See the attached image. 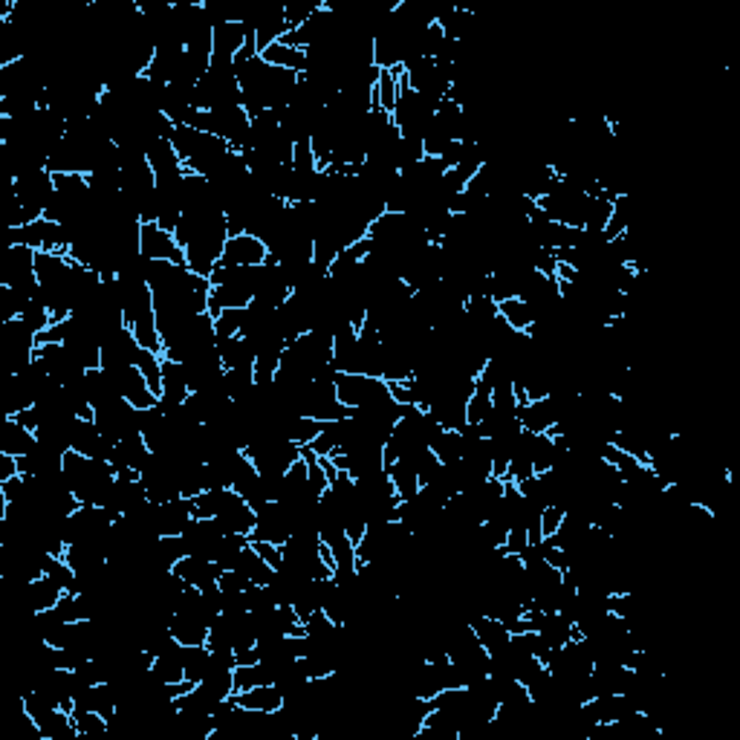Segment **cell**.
I'll list each match as a JSON object with an SVG mask.
<instances>
[{
    "instance_id": "6da1fadb",
    "label": "cell",
    "mask_w": 740,
    "mask_h": 740,
    "mask_svg": "<svg viewBox=\"0 0 740 740\" xmlns=\"http://www.w3.org/2000/svg\"><path fill=\"white\" fill-rule=\"evenodd\" d=\"M336 397L344 408H370V405L388 402L391 399V385L382 376H367V374H336Z\"/></svg>"
},
{
    "instance_id": "7a4b0ae2",
    "label": "cell",
    "mask_w": 740,
    "mask_h": 740,
    "mask_svg": "<svg viewBox=\"0 0 740 740\" xmlns=\"http://www.w3.org/2000/svg\"><path fill=\"white\" fill-rule=\"evenodd\" d=\"M12 194L23 203L27 212H32L35 217H44L46 206L53 203V197H55L53 171L41 168V171H29V174H21L15 182H12Z\"/></svg>"
},
{
    "instance_id": "3957f363",
    "label": "cell",
    "mask_w": 740,
    "mask_h": 740,
    "mask_svg": "<svg viewBox=\"0 0 740 740\" xmlns=\"http://www.w3.org/2000/svg\"><path fill=\"white\" fill-rule=\"evenodd\" d=\"M139 252L147 261H171L185 266V252L177 243L174 231L163 229L159 223H142L139 229Z\"/></svg>"
},
{
    "instance_id": "277c9868",
    "label": "cell",
    "mask_w": 740,
    "mask_h": 740,
    "mask_svg": "<svg viewBox=\"0 0 740 740\" xmlns=\"http://www.w3.org/2000/svg\"><path fill=\"white\" fill-rule=\"evenodd\" d=\"M266 261H269L266 240L249 231L231 234L223 246V255H220V264L223 266H264Z\"/></svg>"
},
{
    "instance_id": "5b68a950",
    "label": "cell",
    "mask_w": 740,
    "mask_h": 740,
    "mask_svg": "<svg viewBox=\"0 0 740 740\" xmlns=\"http://www.w3.org/2000/svg\"><path fill=\"white\" fill-rule=\"evenodd\" d=\"M194 512L189 498H177L168 503H154V526L159 538H180L191 526Z\"/></svg>"
},
{
    "instance_id": "8992f818",
    "label": "cell",
    "mask_w": 740,
    "mask_h": 740,
    "mask_svg": "<svg viewBox=\"0 0 740 740\" xmlns=\"http://www.w3.org/2000/svg\"><path fill=\"white\" fill-rule=\"evenodd\" d=\"M35 281V249L29 246H6L0 264V287H18Z\"/></svg>"
},
{
    "instance_id": "52a82bcc",
    "label": "cell",
    "mask_w": 740,
    "mask_h": 740,
    "mask_svg": "<svg viewBox=\"0 0 740 740\" xmlns=\"http://www.w3.org/2000/svg\"><path fill=\"white\" fill-rule=\"evenodd\" d=\"M249 41V35H246V27L243 21H226V23H217L214 27V55H212V64H231L234 67V58Z\"/></svg>"
},
{
    "instance_id": "ba28073f",
    "label": "cell",
    "mask_w": 740,
    "mask_h": 740,
    "mask_svg": "<svg viewBox=\"0 0 740 740\" xmlns=\"http://www.w3.org/2000/svg\"><path fill=\"white\" fill-rule=\"evenodd\" d=\"M177 578H182V584L189 587H206V584H214L220 573H223V567L212 559H203V555H182V559L171 567Z\"/></svg>"
},
{
    "instance_id": "9c48e42d",
    "label": "cell",
    "mask_w": 740,
    "mask_h": 740,
    "mask_svg": "<svg viewBox=\"0 0 740 740\" xmlns=\"http://www.w3.org/2000/svg\"><path fill=\"white\" fill-rule=\"evenodd\" d=\"M468 625H472V631H475V636H477V643L486 648L489 657H495V653H500V651H507V648H509V639H512L509 627L503 625L500 619H495V616L480 613V616H475V619L468 622Z\"/></svg>"
},
{
    "instance_id": "30bf717a",
    "label": "cell",
    "mask_w": 740,
    "mask_h": 740,
    "mask_svg": "<svg viewBox=\"0 0 740 740\" xmlns=\"http://www.w3.org/2000/svg\"><path fill=\"white\" fill-rule=\"evenodd\" d=\"M35 446H38L35 431H29L27 425H21L15 416L4 419V425H0V451L12 454V458H23V454H29Z\"/></svg>"
},
{
    "instance_id": "8fae6325",
    "label": "cell",
    "mask_w": 740,
    "mask_h": 740,
    "mask_svg": "<svg viewBox=\"0 0 740 740\" xmlns=\"http://www.w3.org/2000/svg\"><path fill=\"white\" fill-rule=\"evenodd\" d=\"M231 700L238 702L240 709H249V711H264V714H273L283 706V694L275 683L269 685H255L249 692H238L231 694Z\"/></svg>"
},
{
    "instance_id": "7c38bea8",
    "label": "cell",
    "mask_w": 740,
    "mask_h": 740,
    "mask_svg": "<svg viewBox=\"0 0 740 740\" xmlns=\"http://www.w3.org/2000/svg\"><path fill=\"white\" fill-rule=\"evenodd\" d=\"M64 593H67V590L61 587L55 578H49V576H41L38 582H32V584L23 587V599H27V608L32 613H41V610L55 608Z\"/></svg>"
},
{
    "instance_id": "4fadbf2b",
    "label": "cell",
    "mask_w": 740,
    "mask_h": 740,
    "mask_svg": "<svg viewBox=\"0 0 740 740\" xmlns=\"http://www.w3.org/2000/svg\"><path fill=\"white\" fill-rule=\"evenodd\" d=\"M517 419H521L524 431H529V434H547V431L555 425V408H552L550 397L521 405V408H517Z\"/></svg>"
},
{
    "instance_id": "5bb4252c",
    "label": "cell",
    "mask_w": 740,
    "mask_h": 740,
    "mask_svg": "<svg viewBox=\"0 0 740 740\" xmlns=\"http://www.w3.org/2000/svg\"><path fill=\"white\" fill-rule=\"evenodd\" d=\"M261 58L266 61L269 67H281V70H292V72H299V76H304L307 67H310V58H307V49H295V46H287V44H273V46H266Z\"/></svg>"
},
{
    "instance_id": "9a60e30c",
    "label": "cell",
    "mask_w": 740,
    "mask_h": 740,
    "mask_svg": "<svg viewBox=\"0 0 740 740\" xmlns=\"http://www.w3.org/2000/svg\"><path fill=\"white\" fill-rule=\"evenodd\" d=\"M538 636H541V643H544L550 651H559V648H564L576 636V625L567 619V616H561L559 610H555V613L544 616V625L538 627Z\"/></svg>"
},
{
    "instance_id": "2e32d148",
    "label": "cell",
    "mask_w": 740,
    "mask_h": 740,
    "mask_svg": "<svg viewBox=\"0 0 740 740\" xmlns=\"http://www.w3.org/2000/svg\"><path fill=\"white\" fill-rule=\"evenodd\" d=\"M634 220H636L634 197H631V194H619V197H613V212H610V220H608V226H604V234H601V238L610 243L613 238H619L622 231L631 229V226H634Z\"/></svg>"
},
{
    "instance_id": "e0dca14e",
    "label": "cell",
    "mask_w": 740,
    "mask_h": 740,
    "mask_svg": "<svg viewBox=\"0 0 740 740\" xmlns=\"http://www.w3.org/2000/svg\"><path fill=\"white\" fill-rule=\"evenodd\" d=\"M397 98H399V79L397 72L391 70H379V79L374 84V93H370V107H379L382 114H393V107H397Z\"/></svg>"
},
{
    "instance_id": "ac0fdd59",
    "label": "cell",
    "mask_w": 740,
    "mask_h": 740,
    "mask_svg": "<svg viewBox=\"0 0 740 740\" xmlns=\"http://www.w3.org/2000/svg\"><path fill=\"white\" fill-rule=\"evenodd\" d=\"M428 449L437 454V460L442 466H449V463H458L463 458V434L460 431H446V428H440L434 437H431L428 442Z\"/></svg>"
},
{
    "instance_id": "d6986e66",
    "label": "cell",
    "mask_w": 740,
    "mask_h": 740,
    "mask_svg": "<svg viewBox=\"0 0 740 740\" xmlns=\"http://www.w3.org/2000/svg\"><path fill=\"white\" fill-rule=\"evenodd\" d=\"M231 570L243 573L252 584H269V582H273V576H275V570L261 559V555L255 552L252 544L240 552V559H238V564L231 567Z\"/></svg>"
},
{
    "instance_id": "ffe728a7",
    "label": "cell",
    "mask_w": 740,
    "mask_h": 740,
    "mask_svg": "<svg viewBox=\"0 0 740 740\" xmlns=\"http://www.w3.org/2000/svg\"><path fill=\"white\" fill-rule=\"evenodd\" d=\"M498 313H500V318H503V322H507L515 332H529V327L535 324L533 307H529L526 301L517 299V295H515V299L500 301V304H498Z\"/></svg>"
},
{
    "instance_id": "44dd1931",
    "label": "cell",
    "mask_w": 740,
    "mask_h": 740,
    "mask_svg": "<svg viewBox=\"0 0 740 740\" xmlns=\"http://www.w3.org/2000/svg\"><path fill=\"white\" fill-rule=\"evenodd\" d=\"M231 680H234V694H238V692H249L255 685L275 683V674L269 671L264 662H255V665H238V669L231 671Z\"/></svg>"
},
{
    "instance_id": "7402d4cb",
    "label": "cell",
    "mask_w": 740,
    "mask_h": 740,
    "mask_svg": "<svg viewBox=\"0 0 740 740\" xmlns=\"http://www.w3.org/2000/svg\"><path fill=\"white\" fill-rule=\"evenodd\" d=\"M133 367H139V374L145 376L147 388L154 391V397H163V356L139 348L137 359H133Z\"/></svg>"
},
{
    "instance_id": "603a6c76",
    "label": "cell",
    "mask_w": 740,
    "mask_h": 740,
    "mask_svg": "<svg viewBox=\"0 0 740 740\" xmlns=\"http://www.w3.org/2000/svg\"><path fill=\"white\" fill-rule=\"evenodd\" d=\"M246 547H249V535H223L217 541L214 552H212V561H217L223 570H231Z\"/></svg>"
},
{
    "instance_id": "cb8c5ba5",
    "label": "cell",
    "mask_w": 740,
    "mask_h": 740,
    "mask_svg": "<svg viewBox=\"0 0 740 740\" xmlns=\"http://www.w3.org/2000/svg\"><path fill=\"white\" fill-rule=\"evenodd\" d=\"M463 313L472 318L477 327H486L498 318V301L492 295H468L463 304Z\"/></svg>"
},
{
    "instance_id": "d4e9b609",
    "label": "cell",
    "mask_w": 740,
    "mask_h": 740,
    "mask_svg": "<svg viewBox=\"0 0 740 740\" xmlns=\"http://www.w3.org/2000/svg\"><path fill=\"white\" fill-rule=\"evenodd\" d=\"M249 310V307H246ZM246 310H223L217 318H214V332H217V341L220 339H234L240 336V330L246 324Z\"/></svg>"
},
{
    "instance_id": "484cf974",
    "label": "cell",
    "mask_w": 740,
    "mask_h": 740,
    "mask_svg": "<svg viewBox=\"0 0 740 740\" xmlns=\"http://www.w3.org/2000/svg\"><path fill=\"white\" fill-rule=\"evenodd\" d=\"M292 171H299V174H313L318 171V159H315V151H313V139H304V142H295L292 145Z\"/></svg>"
},
{
    "instance_id": "4316f807",
    "label": "cell",
    "mask_w": 740,
    "mask_h": 740,
    "mask_svg": "<svg viewBox=\"0 0 740 740\" xmlns=\"http://www.w3.org/2000/svg\"><path fill=\"white\" fill-rule=\"evenodd\" d=\"M564 515H567V509L561 507V503H547V507L541 509V538H552L555 533H559Z\"/></svg>"
},
{
    "instance_id": "83f0119b",
    "label": "cell",
    "mask_w": 740,
    "mask_h": 740,
    "mask_svg": "<svg viewBox=\"0 0 740 740\" xmlns=\"http://www.w3.org/2000/svg\"><path fill=\"white\" fill-rule=\"evenodd\" d=\"M217 587L223 590V593H246V590L252 587V582L238 570H223L217 578Z\"/></svg>"
},
{
    "instance_id": "f1b7e54d",
    "label": "cell",
    "mask_w": 740,
    "mask_h": 740,
    "mask_svg": "<svg viewBox=\"0 0 740 740\" xmlns=\"http://www.w3.org/2000/svg\"><path fill=\"white\" fill-rule=\"evenodd\" d=\"M249 544L255 547V552L261 555L269 567H273V570H278V567L283 564V547L273 544V541H249Z\"/></svg>"
},
{
    "instance_id": "f546056e",
    "label": "cell",
    "mask_w": 740,
    "mask_h": 740,
    "mask_svg": "<svg viewBox=\"0 0 740 740\" xmlns=\"http://www.w3.org/2000/svg\"><path fill=\"white\" fill-rule=\"evenodd\" d=\"M15 475H21L18 458H12V454H4V451H0V484H6V480H12Z\"/></svg>"
}]
</instances>
